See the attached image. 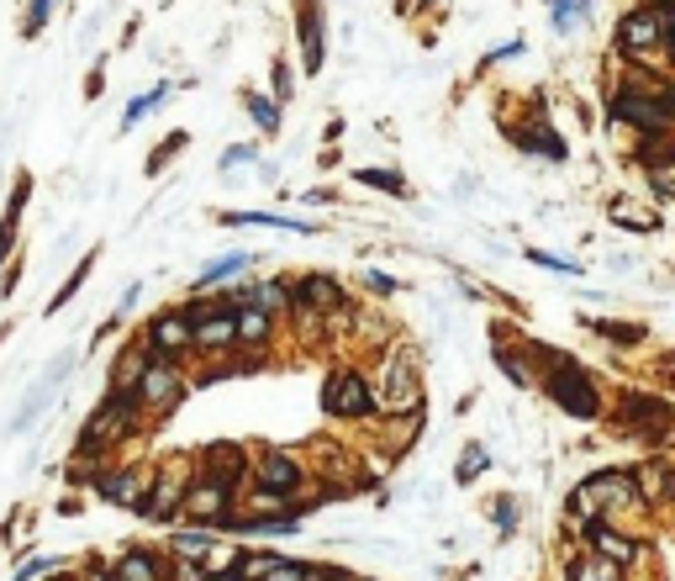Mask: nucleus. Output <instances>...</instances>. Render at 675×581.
I'll list each match as a JSON object with an SVG mask.
<instances>
[{
  "instance_id": "f257e3e1",
  "label": "nucleus",
  "mask_w": 675,
  "mask_h": 581,
  "mask_svg": "<svg viewBox=\"0 0 675 581\" xmlns=\"http://www.w3.org/2000/svg\"><path fill=\"white\" fill-rule=\"evenodd\" d=\"M148 423L143 402L132 386H112L106 397L95 402V412L85 418V429L74 439V465H69V481H90V470H95V460L121 450L127 439H138Z\"/></svg>"
},
{
  "instance_id": "f03ea898",
  "label": "nucleus",
  "mask_w": 675,
  "mask_h": 581,
  "mask_svg": "<svg viewBox=\"0 0 675 581\" xmlns=\"http://www.w3.org/2000/svg\"><path fill=\"white\" fill-rule=\"evenodd\" d=\"M375 381L364 375L359 365H333L323 381V412L327 418H344V423H370L375 418Z\"/></svg>"
},
{
  "instance_id": "7ed1b4c3",
  "label": "nucleus",
  "mask_w": 675,
  "mask_h": 581,
  "mask_svg": "<svg viewBox=\"0 0 675 581\" xmlns=\"http://www.w3.org/2000/svg\"><path fill=\"white\" fill-rule=\"evenodd\" d=\"M375 397L391 412H407V407H422V370H417V355L411 349H385L381 370H375Z\"/></svg>"
},
{
  "instance_id": "20e7f679",
  "label": "nucleus",
  "mask_w": 675,
  "mask_h": 581,
  "mask_svg": "<svg viewBox=\"0 0 675 581\" xmlns=\"http://www.w3.org/2000/svg\"><path fill=\"white\" fill-rule=\"evenodd\" d=\"M138 344H143L153 360H185L196 349V317L185 306H164V312H153L143 323Z\"/></svg>"
},
{
  "instance_id": "39448f33",
  "label": "nucleus",
  "mask_w": 675,
  "mask_h": 581,
  "mask_svg": "<svg viewBox=\"0 0 675 581\" xmlns=\"http://www.w3.org/2000/svg\"><path fill=\"white\" fill-rule=\"evenodd\" d=\"M237 491L217 487V481H190V491H185V523L190 528H211V534H233L237 528Z\"/></svg>"
},
{
  "instance_id": "423d86ee",
  "label": "nucleus",
  "mask_w": 675,
  "mask_h": 581,
  "mask_svg": "<svg viewBox=\"0 0 675 581\" xmlns=\"http://www.w3.org/2000/svg\"><path fill=\"white\" fill-rule=\"evenodd\" d=\"M138 392V402H143L148 418H170L179 402H185V392H190V381H185V370H179V360H153V365L143 370V381L132 386Z\"/></svg>"
},
{
  "instance_id": "0eeeda50",
  "label": "nucleus",
  "mask_w": 675,
  "mask_h": 581,
  "mask_svg": "<svg viewBox=\"0 0 675 581\" xmlns=\"http://www.w3.org/2000/svg\"><path fill=\"white\" fill-rule=\"evenodd\" d=\"M544 392H549L565 412H575V418H596V412H602V397H596L591 375L581 365H570V360H559V365L544 375Z\"/></svg>"
},
{
  "instance_id": "6e6552de",
  "label": "nucleus",
  "mask_w": 675,
  "mask_h": 581,
  "mask_svg": "<svg viewBox=\"0 0 675 581\" xmlns=\"http://www.w3.org/2000/svg\"><path fill=\"white\" fill-rule=\"evenodd\" d=\"M190 481H196V476H185V470H159V476L148 481V497H143V508H138V519L175 528V523L185 519V491H190Z\"/></svg>"
},
{
  "instance_id": "1a4fd4ad",
  "label": "nucleus",
  "mask_w": 675,
  "mask_h": 581,
  "mask_svg": "<svg viewBox=\"0 0 675 581\" xmlns=\"http://www.w3.org/2000/svg\"><path fill=\"white\" fill-rule=\"evenodd\" d=\"M74 360H80V355H74V349H63L59 360H54V365H48L43 375H37V381H32L27 397H22V412L11 418V433H27L32 423H37V418L54 407V397H59V386L69 381V365H74Z\"/></svg>"
},
{
  "instance_id": "9d476101",
  "label": "nucleus",
  "mask_w": 675,
  "mask_h": 581,
  "mask_svg": "<svg viewBox=\"0 0 675 581\" xmlns=\"http://www.w3.org/2000/svg\"><path fill=\"white\" fill-rule=\"evenodd\" d=\"M306 487V460L295 450H265L254 455V491H275V497H295Z\"/></svg>"
},
{
  "instance_id": "9b49d317",
  "label": "nucleus",
  "mask_w": 675,
  "mask_h": 581,
  "mask_svg": "<svg viewBox=\"0 0 675 581\" xmlns=\"http://www.w3.org/2000/svg\"><path fill=\"white\" fill-rule=\"evenodd\" d=\"M196 476L201 481H217V487L237 491L248 476H254V455L243 450V444H206L201 455H196Z\"/></svg>"
},
{
  "instance_id": "f8f14e48",
  "label": "nucleus",
  "mask_w": 675,
  "mask_h": 581,
  "mask_svg": "<svg viewBox=\"0 0 675 581\" xmlns=\"http://www.w3.org/2000/svg\"><path fill=\"white\" fill-rule=\"evenodd\" d=\"M101 502H112V508H143V497H148V476L143 470H132V465H101V470H90V481H85Z\"/></svg>"
},
{
  "instance_id": "ddd939ff",
  "label": "nucleus",
  "mask_w": 675,
  "mask_h": 581,
  "mask_svg": "<svg viewBox=\"0 0 675 581\" xmlns=\"http://www.w3.org/2000/svg\"><path fill=\"white\" fill-rule=\"evenodd\" d=\"M286 280H291L295 312H306V317H327V312H344L349 306V291L338 286V276L312 270V276H286Z\"/></svg>"
},
{
  "instance_id": "4468645a",
  "label": "nucleus",
  "mask_w": 675,
  "mask_h": 581,
  "mask_svg": "<svg viewBox=\"0 0 675 581\" xmlns=\"http://www.w3.org/2000/svg\"><path fill=\"white\" fill-rule=\"evenodd\" d=\"M196 349H201V355H217V360L233 355V349H243V344H237V306L228 302V297L196 323Z\"/></svg>"
},
{
  "instance_id": "2eb2a0df",
  "label": "nucleus",
  "mask_w": 675,
  "mask_h": 581,
  "mask_svg": "<svg viewBox=\"0 0 675 581\" xmlns=\"http://www.w3.org/2000/svg\"><path fill=\"white\" fill-rule=\"evenodd\" d=\"M112 581H175V560H164V550H148V545H127V550L106 566Z\"/></svg>"
},
{
  "instance_id": "dca6fc26",
  "label": "nucleus",
  "mask_w": 675,
  "mask_h": 581,
  "mask_svg": "<svg viewBox=\"0 0 675 581\" xmlns=\"http://www.w3.org/2000/svg\"><path fill=\"white\" fill-rule=\"evenodd\" d=\"M243 566V581H306V560H291V555H275V550H248L237 555Z\"/></svg>"
},
{
  "instance_id": "f3484780",
  "label": "nucleus",
  "mask_w": 675,
  "mask_h": 581,
  "mask_svg": "<svg viewBox=\"0 0 675 581\" xmlns=\"http://www.w3.org/2000/svg\"><path fill=\"white\" fill-rule=\"evenodd\" d=\"M613 112L617 117H628V123H639V127H671L675 123V91L665 95V101H649V95L622 91L613 101Z\"/></svg>"
},
{
  "instance_id": "a211bd4d",
  "label": "nucleus",
  "mask_w": 675,
  "mask_h": 581,
  "mask_svg": "<svg viewBox=\"0 0 675 581\" xmlns=\"http://www.w3.org/2000/svg\"><path fill=\"white\" fill-rule=\"evenodd\" d=\"M586 539H591V550H596V555H607V560H617L622 571H628V566H633L639 555H644V545H639L633 534L613 528L607 519H602V523H591V528H586Z\"/></svg>"
},
{
  "instance_id": "6ab92c4d",
  "label": "nucleus",
  "mask_w": 675,
  "mask_h": 581,
  "mask_svg": "<svg viewBox=\"0 0 675 581\" xmlns=\"http://www.w3.org/2000/svg\"><path fill=\"white\" fill-rule=\"evenodd\" d=\"M622 412V429H639V433H665V423H671V407L660 397H644V392H633V397H622L617 402Z\"/></svg>"
},
{
  "instance_id": "aec40b11",
  "label": "nucleus",
  "mask_w": 675,
  "mask_h": 581,
  "mask_svg": "<svg viewBox=\"0 0 675 581\" xmlns=\"http://www.w3.org/2000/svg\"><path fill=\"white\" fill-rule=\"evenodd\" d=\"M295 32H301V69L317 74L323 69V5L317 0H301V16H295Z\"/></svg>"
},
{
  "instance_id": "412c9836",
  "label": "nucleus",
  "mask_w": 675,
  "mask_h": 581,
  "mask_svg": "<svg viewBox=\"0 0 675 581\" xmlns=\"http://www.w3.org/2000/svg\"><path fill=\"white\" fill-rule=\"evenodd\" d=\"M665 37H671V27H665L654 11H633V16L622 22V32H617L622 54H649V48H660Z\"/></svg>"
},
{
  "instance_id": "4be33fe9",
  "label": "nucleus",
  "mask_w": 675,
  "mask_h": 581,
  "mask_svg": "<svg viewBox=\"0 0 675 581\" xmlns=\"http://www.w3.org/2000/svg\"><path fill=\"white\" fill-rule=\"evenodd\" d=\"M217 545H222V539H217L211 528H190V523H185V528H170V560H185V566H206V560L217 555Z\"/></svg>"
},
{
  "instance_id": "5701e85b",
  "label": "nucleus",
  "mask_w": 675,
  "mask_h": 581,
  "mask_svg": "<svg viewBox=\"0 0 675 581\" xmlns=\"http://www.w3.org/2000/svg\"><path fill=\"white\" fill-rule=\"evenodd\" d=\"M269 338H275V317H269V312H259V306H237V344L259 355Z\"/></svg>"
},
{
  "instance_id": "b1692460",
  "label": "nucleus",
  "mask_w": 675,
  "mask_h": 581,
  "mask_svg": "<svg viewBox=\"0 0 675 581\" xmlns=\"http://www.w3.org/2000/svg\"><path fill=\"white\" fill-rule=\"evenodd\" d=\"M27 196H32V181L22 175L16 190H11V201H5V222H0V259H11V248H16V228H22V212H27Z\"/></svg>"
},
{
  "instance_id": "393cba45",
  "label": "nucleus",
  "mask_w": 675,
  "mask_h": 581,
  "mask_svg": "<svg viewBox=\"0 0 675 581\" xmlns=\"http://www.w3.org/2000/svg\"><path fill=\"white\" fill-rule=\"evenodd\" d=\"M622 577H628V571H622L617 560H607V555H596V550L575 555L570 571H565V581H622Z\"/></svg>"
},
{
  "instance_id": "a878e982",
  "label": "nucleus",
  "mask_w": 675,
  "mask_h": 581,
  "mask_svg": "<svg viewBox=\"0 0 675 581\" xmlns=\"http://www.w3.org/2000/svg\"><path fill=\"white\" fill-rule=\"evenodd\" d=\"M248 265H254V254H222V259H211L201 276H196V291H201V297H211V286H222V280L243 276Z\"/></svg>"
},
{
  "instance_id": "bb28decb",
  "label": "nucleus",
  "mask_w": 675,
  "mask_h": 581,
  "mask_svg": "<svg viewBox=\"0 0 675 581\" xmlns=\"http://www.w3.org/2000/svg\"><path fill=\"white\" fill-rule=\"evenodd\" d=\"M148 365H153V355H148L143 344H127L117 355V365H112V386H138Z\"/></svg>"
},
{
  "instance_id": "cd10ccee",
  "label": "nucleus",
  "mask_w": 675,
  "mask_h": 581,
  "mask_svg": "<svg viewBox=\"0 0 675 581\" xmlns=\"http://www.w3.org/2000/svg\"><path fill=\"white\" fill-rule=\"evenodd\" d=\"M228 228H286V233H317L312 222H295V217H269V212H233Z\"/></svg>"
},
{
  "instance_id": "c85d7f7f",
  "label": "nucleus",
  "mask_w": 675,
  "mask_h": 581,
  "mask_svg": "<svg viewBox=\"0 0 675 581\" xmlns=\"http://www.w3.org/2000/svg\"><path fill=\"white\" fill-rule=\"evenodd\" d=\"M422 433V407H407V412H391V444L407 450L411 439Z\"/></svg>"
},
{
  "instance_id": "c756f323",
  "label": "nucleus",
  "mask_w": 675,
  "mask_h": 581,
  "mask_svg": "<svg viewBox=\"0 0 675 581\" xmlns=\"http://www.w3.org/2000/svg\"><path fill=\"white\" fill-rule=\"evenodd\" d=\"M486 465H491L486 444H465V455H459V465H454V481H459V487H470V481L480 476V470H486Z\"/></svg>"
},
{
  "instance_id": "7c9ffc66",
  "label": "nucleus",
  "mask_w": 675,
  "mask_h": 581,
  "mask_svg": "<svg viewBox=\"0 0 675 581\" xmlns=\"http://www.w3.org/2000/svg\"><path fill=\"white\" fill-rule=\"evenodd\" d=\"M43 577H63L59 555H32V560H22V566H16V577H11V581H43Z\"/></svg>"
},
{
  "instance_id": "2f4dec72",
  "label": "nucleus",
  "mask_w": 675,
  "mask_h": 581,
  "mask_svg": "<svg viewBox=\"0 0 675 581\" xmlns=\"http://www.w3.org/2000/svg\"><path fill=\"white\" fill-rule=\"evenodd\" d=\"M613 222L617 228H633V233H649V228H654V212H649V207H633V201H613Z\"/></svg>"
},
{
  "instance_id": "473e14b6",
  "label": "nucleus",
  "mask_w": 675,
  "mask_h": 581,
  "mask_svg": "<svg viewBox=\"0 0 675 581\" xmlns=\"http://www.w3.org/2000/svg\"><path fill=\"white\" fill-rule=\"evenodd\" d=\"M248 117L259 132H280V101H269V95H248Z\"/></svg>"
},
{
  "instance_id": "72a5a7b5",
  "label": "nucleus",
  "mask_w": 675,
  "mask_h": 581,
  "mask_svg": "<svg viewBox=\"0 0 675 581\" xmlns=\"http://www.w3.org/2000/svg\"><path fill=\"white\" fill-rule=\"evenodd\" d=\"M523 149H538V153H549V159H565V143H559L549 127H528V132H512Z\"/></svg>"
},
{
  "instance_id": "f704fd0d",
  "label": "nucleus",
  "mask_w": 675,
  "mask_h": 581,
  "mask_svg": "<svg viewBox=\"0 0 675 581\" xmlns=\"http://www.w3.org/2000/svg\"><path fill=\"white\" fill-rule=\"evenodd\" d=\"M665 491H675L671 465H644V497H654V502H665Z\"/></svg>"
},
{
  "instance_id": "c9c22d12",
  "label": "nucleus",
  "mask_w": 675,
  "mask_h": 581,
  "mask_svg": "<svg viewBox=\"0 0 675 581\" xmlns=\"http://www.w3.org/2000/svg\"><path fill=\"white\" fill-rule=\"evenodd\" d=\"M90 265H95V254H85V265H74V276H69V286H59V297H54V302H48V312H59V306H69V302H74V291H80V286H85Z\"/></svg>"
},
{
  "instance_id": "e433bc0d",
  "label": "nucleus",
  "mask_w": 675,
  "mask_h": 581,
  "mask_svg": "<svg viewBox=\"0 0 675 581\" xmlns=\"http://www.w3.org/2000/svg\"><path fill=\"white\" fill-rule=\"evenodd\" d=\"M164 95H170V85H153V91H148V95H138V101H127V117H121V127H138V123H143V112H148V106H159Z\"/></svg>"
},
{
  "instance_id": "4c0bfd02",
  "label": "nucleus",
  "mask_w": 675,
  "mask_h": 581,
  "mask_svg": "<svg viewBox=\"0 0 675 581\" xmlns=\"http://www.w3.org/2000/svg\"><path fill=\"white\" fill-rule=\"evenodd\" d=\"M48 16H54V0H32V5H27V22H22V37H43Z\"/></svg>"
},
{
  "instance_id": "58836bf2",
  "label": "nucleus",
  "mask_w": 675,
  "mask_h": 581,
  "mask_svg": "<svg viewBox=\"0 0 675 581\" xmlns=\"http://www.w3.org/2000/svg\"><path fill=\"white\" fill-rule=\"evenodd\" d=\"M359 181H364V185H375V190H391V196H401V190H407L396 170H359Z\"/></svg>"
},
{
  "instance_id": "ea45409f",
  "label": "nucleus",
  "mask_w": 675,
  "mask_h": 581,
  "mask_svg": "<svg viewBox=\"0 0 675 581\" xmlns=\"http://www.w3.org/2000/svg\"><path fill=\"white\" fill-rule=\"evenodd\" d=\"M591 328H596L602 338H622V344H639V338H644L633 323H591Z\"/></svg>"
},
{
  "instance_id": "a19ab883",
  "label": "nucleus",
  "mask_w": 675,
  "mask_h": 581,
  "mask_svg": "<svg viewBox=\"0 0 675 581\" xmlns=\"http://www.w3.org/2000/svg\"><path fill=\"white\" fill-rule=\"evenodd\" d=\"M306 581H364V577H353V571H344V566H312Z\"/></svg>"
},
{
  "instance_id": "79ce46f5",
  "label": "nucleus",
  "mask_w": 675,
  "mask_h": 581,
  "mask_svg": "<svg viewBox=\"0 0 675 581\" xmlns=\"http://www.w3.org/2000/svg\"><path fill=\"white\" fill-rule=\"evenodd\" d=\"M291 91H295L291 63H275V101H291Z\"/></svg>"
},
{
  "instance_id": "37998d69",
  "label": "nucleus",
  "mask_w": 675,
  "mask_h": 581,
  "mask_svg": "<svg viewBox=\"0 0 675 581\" xmlns=\"http://www.w3.org/2000/svg\"><path fill=\"white\" fill-rule=\"evenodd\" d=\"M175 149H185V138H179V132L170 138V143H159V149H153V159H148V175H159V170H164V159H170Z\"/></svg>"
},
{
  "instance_id": "c03bdc74",
  "label": "nucleus",
  "mask_w": 675,
  "mask_h": 581,
  "mask_svg": "<svg viewBox=\"0 0 675 581\" xmlns=\"http://www.w3.org/2000/svg\"><path fill=\"white\" fill-rule=\"evenodd\" d=\"M575 16H586V0H555V22H575Z\"/></svg>"
},
{
  "instance_id": "a18cd8bd",
  "label": "nucleus",
  "mask_w": 675,
  "mask_h": 581,
  "mask_svg": "<svg viewBox=\"0 0 675 581\" xmlns=\"http://www.w3.org/2000/svg\"><path fill=\"white\" fill-rule=\"evenodd\" d=\"M254 159H259V153L248 149V143H233V149L222 153V170H237V164H254Z\"/></svg>"
},
{
  "instance_id": "49530a36",
  "label": "nucleus",
  "mask_w": 675,
  "mask_h": 581,
  "mask_svg": "<svg viewBox=\"0 0 675 581\" xmlns=\"http://www.w3.org/2000/svg\"><path fill=\"white\" fill-rule=\"evenodd\" d=\"M364 291H375V297H391V291H396V280L381 276V270H370V276H364Z\"/></svg>"
},
{
  "instance_id": "de8ad7c7",
  "label": "nucleus",
  "mask_w": 675,
  "mask_h": 581,
  "mask_svg": "<svg viewBox=\"0 0 675 581\" xmlns=\"http://www.w3.org/2000/svg\"><path fill=\"white\" fill-rule=\"evenodd\" d=\"M491 519H497V528H507V534H512V523H517V502H512V497H507V502H497V513H491Z\"/></svg>"
},
{
  "instance_id": "09e8293b",
  "label": "nucleus",
  "mask_w": 675,
  "mask_h": 581,
  "mask_svg": "<svg viewBox=\"0 0 675 581\" xmlns=\"http://www.w3.org/2000/svg\"><path fill=\"white\" fill-rule=\"evenodd\" d=\"M665 27H671V48H675V11H671V22H665Z\"/></svg>"
},
{
  "instance_id": "8fccbe9b",
  "label": "nucleus",
  "mask_w": 675,
  "mask_h": 581,
  "mask_svg": "<svg viewBox=\"0 0 675 581\" xmlns=\"http://www.w3.org/2000/svg\"><path fill=\"white\" fill-rule=\"evenodd\" d=\"M665 5H671V11H675V0H665Z\"/></svg>"
},
{
  "instance_id": "3c124183",
  "label": "nucleus",
  "mask_w": 675,
  "mask_h": 581,
  "mask_svg": "<svg viewBox=\"0 0 675 581\" xmlns=\"http://www.w3.org/2000/svg\"><path fill=\"white\" fill-rule=\"evenodd\" d=\"M0 334H5V328H0Z\"/></svg>"
}]
</instances>
